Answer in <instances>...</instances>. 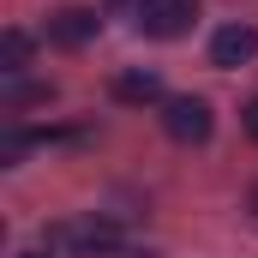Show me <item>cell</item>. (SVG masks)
I'll list each match as a JSON object with an SVG mask.
<instances>
[{
    "instance_id": "cell-6",
    "label": "cell",
    "mask_w": 258,
    "mask_h": 258,
    "mask_svg": "<svg viewBox=\"0 0 258 258\" xmlns=\"http://www.w3.org/2000/svg\"><path fill=\"white\" fill-rule=\"evenodd\" d=\"M114 102H126V108H150V102H162V72H150V66H132V72H114Z\"/></svg>"
},
{
    "instance_id": "cell-12",
    "label": "cell",
    "mask_w": 258,
    "mask_h": 258,
    "mask_svg": "<svg viewBox=\"0 0 258 258\" xmlns=\"http://www.w3.org/2000/svg\"><path fill=\"white\" fill-rule=\"evenodd\" d=\"M12 258H48V252H12Z\"/></svg>"
},
{
    "instance_id": "cell-9",
    "label": "cell",
    "mask_w": 258,
    "mask_h": 258,
    "mask_svg": "<svg viewBox=\"0 0 258 258\" xmlns=\"http://www.w3.org/2000/svg\"><path fill=\"white\" fill-rule=\"evenodd\" d=\"M144 6H150V0H102V12H132V18H138Z\"/></svg>"
},
{
    "instance_id": "cell-8",
    "label": "cell",
    "mask_w": 258,
    "mask_h": 258,
    "mask_svg": "<svg viewBox=\"0 0 258 258\" xmlns=\"http://www.w3.org/2000/svg\"><path fill=\"white\" fill-rule=\"evenodd\" d=\"M0 96H6V108L18 114V108H30V102H48V96H54V84H30V78H6V90H0Z\"/></svg>"
},
{
    "instance_id": "cell-7",
    "label": "cell",
    "mask_w": 258,
    "mask_h": 258,
    "mask_svg": "<svg viewBox=\"0 0 258 258\" xmlns=\"http://www.w3.org/2000/svg\"><path fill=\"white\" fill-rule=\"evenodd\" d=\"M30 48H36V42H30L24 30H6V36H0V66H6V78H18V72L30 66Z\"/></svg>"
},
{
    "instance_id": "cell-1",
    "label": "cell",
    "mask_w": 258,
    "mask_h": 258,
    "mask_svg": "<svg viewBox=\"0 0 258 258\" xmlns=\"http://www.w3.org/2000/svg\"><path fill=\"white\" fill-rule=\"evenodd\" d=\"M48 252H66V258H108V252H120V228L108 222V216H72V222H54L48 234Z\"/></svg>"
},
{
    "instance_id": "cell-10",
    "label": "cell",
    "mask_w": 258,
    "mask_h": 258,
    "mask_svg": "<svg viewBox=\"0 0 258 258\" xmlns=\"http://www.w3.org/2000/svg\"><path fill=\"white\" fill-rule=\"evenodd\" d=\"M240 120H246V132H252V138H258V96H252V102H246V108H240Z\"/></svg>"
},
{
    "instance_id": "cell-4",
    "label": "cell",
    "mask_w": 258,
    "mask_h": 258,
    "mask_svg": "<svg viewBox=\"0 0 258 258\" xmlns=\"http://www.w3.org/2000/svg\"><path fill=\"white\" fill-rule=\"evenodd\" d=\"M96 30H102L96 6H60V12L48 18V42H60V48H84Z\"/></svg>"
},
{
    "instance_id": "cell-11",
    "label": "cell",
    "mask_w": 258,
    "mask_h": 258,
    "mask_svg": "<svg viewBox=\"0 0 258 258\" xmlns=\"http://www.w3.org/2000/svg\"><path fill=\"white\" fill-rule=\"evenodd\" d=\"M246 210H252V222H258V186H252V192H246Z\"/></svg>"
},
{
    "instance_id": "cell-5",
    "label": "cell",
    "mask_w": 258,
    "mask_h": 258,
    "mask_svg": "<svg viewBox=\"0 0 258 258\" xmlns=\"http://www.w3.org/2000/svg\"><path fill=\"white\" fill-rule=\"evenodd\" d=\"M258 54V30L252 24H222L210 36V66H246Z\"/></svg>"
},
{
    "instance_id": "cell-3",
    "label": "cell",
    "mask_w": 258,
    "mask_h": 258,
    "mask_svg": "<svg viewBox=\"0 0 258 258\" xmlns=\"http://www.w3.org/2000/svg\"><path fill=\"white\" fill-rule=\"evenodd\" d=\"M192 24H198V6H192V0H150V6L138 12V30L156 36V42H174V36H186Z\"/></svg>"
},
{
    "instance_id": "cell-2",
    "label": "cell",
    "mask_w": 258,
    "mask_h": 258,
    "mask_svg": "<svg viewBox=\"0 0 258 258\" xmlns=\"http://www.w3.org/2000/svg\"><path fill=\"white\" fill-rule=\"evenodd\" d=\"M210 126H216V114H210L204 96H168V102H162V132H168L174 144H204Z\"/></svg>"
}]
</instances>
